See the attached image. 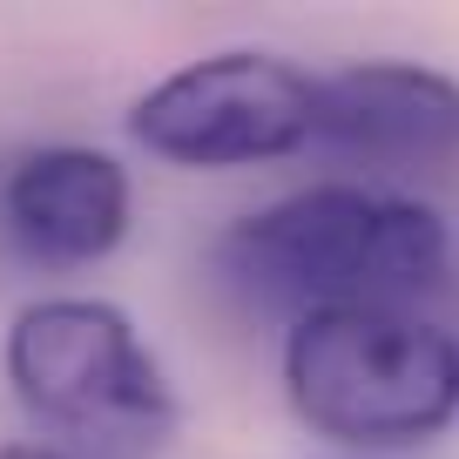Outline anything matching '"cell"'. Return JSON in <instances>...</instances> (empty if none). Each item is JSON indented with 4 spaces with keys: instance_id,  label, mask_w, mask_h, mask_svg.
<instances>
[{
    "instance_id": "cell-1",
    "label": "cell",
    "mask_w": 459,
    "mask_h": 459,
    "mask_svg": "<svg viewBox=\"0 0 459 459\" xmlns=\"http://www.w3.org/2000/svg\"><path fill=\"white\" fill-rule=\"evenodd\" d=\"M446 223L412 196L359 183H317L271 210L244 216L223 237L216 264L250 304L284 311H351V304H405L446 277Z\"/></svg>"
},
{
    "instance_id": "cell-2",
    "label": "cell",
    "mask_w": 459,
    "mask_h": 459,
    "mask_svg": "<svg viewBox=\"0 0 459 459\" xmlns=\"http://www.w3.org/2000/svg\"><path fill=\"white\" fill-rule=\"evenodd\" d=\"M284 392L325 439L405 453L459 419V338L405 304L311 311L284 338Z\"/></svg>"
},
{
    "instance_id": "cell-3",
    "label": "cell",
    "mask_w": 459,
    "mask_h": 459,
    "mask_svg": "<svg viewBox=\"0 0 459 459\" xmlns=\"http://www.w3.org/2000/svg\"><path fill=\"white\" fill-rule=\"evenodd\" d=\"M21 412L95 453H156L176 432V392L135 317L108 298H34L0 344Z\"/></svg>"
},
{
    "instance_id": "cell-4",
    "label": "cell",
    "mask_w": 459,
    "mask_h": 459,
    "mask_svg": "<svg viewBox=\"0 0 459 459\" xmlns=\"http://www.w3.org/2000/svg\"><path fill=\"white\" fill-rule=\"evenodd\" d=\"M129 135L176 169H250L317 143V82L264 48H223L162 74L129 108Z\"/></svg>"
},
{
    "instance_id": "cell-5",
    "label": "cell",
    "mask_w": 459,
    "mask_h": 459,
    "mask_svg": "<svg viewBox=\"0 0 459 459\" xmlns=\"http://www.w3.org/2000/svg\"><path fill=\"white\" fill-rule=\"evenodd\" d=\"M0 223L41 264H101L129 237V169L82 143L28 149L0 169Z\"/></svg>"
},
{
    "instance_id": "cell-6",
    "label": "cell",
    "mask_w": 459,
    "mask_h": 459,
    "mask_svg": "<svg viewBox=\"0 0 459 459\" xmlns=\"http://www.w3.org/2000/svg\"><path fill=\"white\" fill-rule=\"evenodd\" d=\"M317 143L372 162H453L459 82L419 61H359L317 82Z\"/></svg>"
},
{
    "instance_id": "cell-7",
    "label": "cell",
    "mask_w": 459,
    "mask_h": 459,
    "mask_svg": "<svg viewBox=\"0 0 459 459\" xmlns=\"http://www.w3.org/2000/svg\"><path fill=\"white\" fill-rule=\"evenodd\" d=\"M0 459H74V453H55V446H28V439H0Z\"/></svg>"
}]
</instances>
